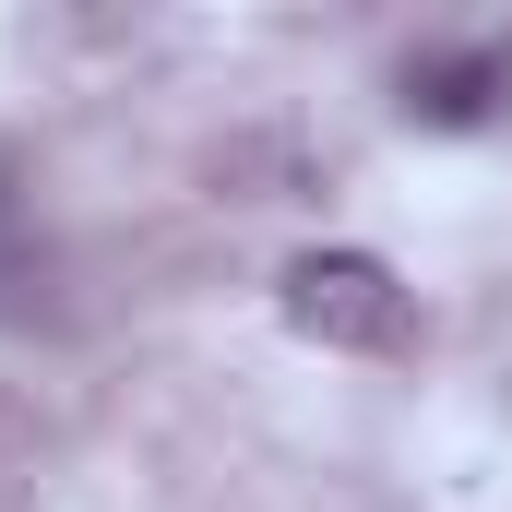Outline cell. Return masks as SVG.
<instances>
[{
    "mask_svg": "<svg viewBox=\"0 0 512 512\" xmlns=\"http://www.w3.org/2000/svg\"><path fill=\"white\" fill-rule=\"evenodd\" d=\"M274 310L310 334V346H346V358H405L417 346V310H405V274L382 251H298Z\"/></svg>",
    "mask_w": 512,
    "mask_h": 512,
    "instance_id": "6da1fadb",
    "label": "cell"
},
{
    "mask_svg": "<svg viewBox=\"0 0 512 512\" xmlns=\"http://www.w3.org/2000/svg\"><path fill=\"white\" fill-rule=\"evenodd\" d=\"M501 96H512V36H465V48L405 60V120L417 131H489Z\"/></svg>",
    "mask_w": 512,
    "mask_h": 512,
    "instance_id": "7a4b0ae2",
    "label": "cell"
}]
</instances>
